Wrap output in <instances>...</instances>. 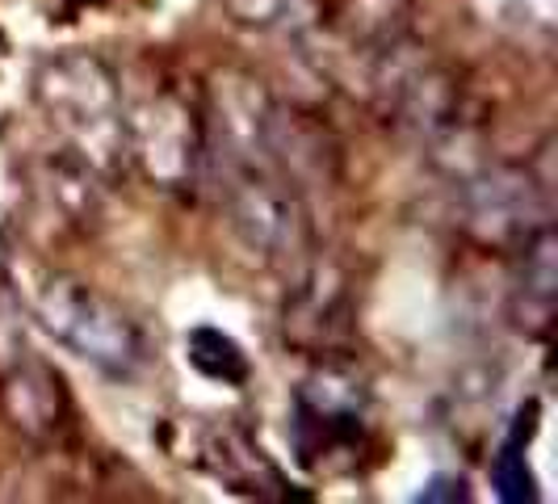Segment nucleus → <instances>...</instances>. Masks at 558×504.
<instances>
[{
	"label": "nucleus",
	"instance_id": "nucleus-1",
	"mask_svg": "<svg viewBox=\"0 0 558 504\" xmlns=\"http://www.w3.org/2000/svg\"><path fill=\"white\" fill-rule=\"evenodd\" d=\"M206 160H215L219 168V202L227 227L244 249L265 261H290L311 249L303 190L278 165L223 147H206Z\"/></svg>",
	"mask_w": 558,
	"mask_h": 504
},
{
	"label": "nucleus",
	"instance_id": "nucleus-2",
	"mask_svg": "<svg viewBox=\"0 0 558 504\" xmlns=\"http://www.w3.org/2000/svg\"><path fill=\"white\" fill-rule=\"evenodd\" d=\"M34 315L63 349L110 379H131L147 365V333L140 320L88 281L51 278L34 299Z\"/></svg>",
	"mask_w": 558,
	"mask_h": 504
},
{
	"label": "nucleus",
	"instance_id": "nucleus-3",
	"mask_svg": "<svg viewBox=\"0 0 558 504\" xmlns=\"http://www.w3.org/2000/svg\"><path fill=\"white\" fill-rule=\"evenodd\" d=\"M38 101L68 140L81 143L84 165L101 168L122 156V93L101 59H51L38 76Z\"/></svg>",
	"mask_w": 558,
	"mask_h": 504
},
{
	"label": "nucleus",
	"instance_id": "nucleus-4",
	"mask_svg": "<svg viewBox=\"0 0 558 504\" xmlns=\"http://www.w3.org/2000/svg\"><path fill=\"white\" fill-rule=\"evenodd\" d=\"M122 152L156 185L177 190L206 160V118L177 88H160L140 110H122Z\"/></svg>",
	"mask_w": 558,
	"mask_h": 504
},
{
	"label": "nucleus",
	"instance_id": "nucleus-5",
	"mask_svg": "<svg viewBox=\"0 0 558 504\" xmlns=\"http://www.w3.org/2000/svg\"><path fill=\"white\" fill-rule=\"evenodd\" d=\"M462 215L478 240L512 244V249H521L533 231L550 224L546 197L525 168H487L475 181H466Z\"/></svg>",
	"mask_w": 558,
	"mask_h": 504
},
{
	"label": "nucleus",
	"instance_id": "nucleus-6",
	"mask_svg": "<svg viewBox=\"0 0 558 504\" xmlns=\"http://www.w3.org/2000/svg\"><path fill=\"white\" fill-rule=\"evenodd\" d=\"M365 424V392L357 387L353 374L344 370H319L315 379L303 383L299 392V420L294 437L303 449V463H315L319 454L328 458L336 449H353L362 442Z\"/></svg>",
	"mask_w": 558,
	"mask_h": 504
},
{
	"label": "nucleus",
	"instance_id": "nucleus-7",
	"mask_svg": "<svg viewBox=\"0 0 558 504\" xmlns=\"http://www.w3.org/2000/svg\"><path fill=\"white\" fill-rule=\"evenodd\" d=\"M408 22H412V0H336L328 13L336 38L349 51L369 59L374 68L408 43Z\"/></svg>",
	"mask_w": 558,
	"mask_h": 504
},
{
	"label": "nucleus",
	"instance_id": "nucleus-8",
	"mask_svg": "<svg viewBox=\"0 0 558 504\" xmlns=\"http://www.w3.org/2000/svg\"><path fill=\"white\" fill-rule=\"evenodd\" d=\"M190 362L219 383H244L248 379V358L240 353V345L231 336L215 333V328H197L190 333Z\"/></svg>",
	"mask_w": 558,
	"mask_h": 504
},
{
	"label": "nucleus",
	"instance_id": "nucleus-9",
	"mask_svg": "<svg viewBox=\"0 0 558 504\" xmlns=\"http://www.w3.org/2000/svg\"><path fill=\"white\" fill-rule=\"evenodd\" d=\"M227 13L252 29H299L315 22V0H223Z\"/></svg>",
	"mask_w": 558,
	"mask_h": 504
}]
</instances>
